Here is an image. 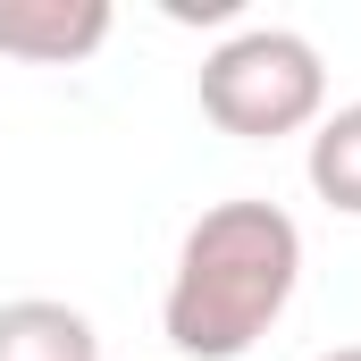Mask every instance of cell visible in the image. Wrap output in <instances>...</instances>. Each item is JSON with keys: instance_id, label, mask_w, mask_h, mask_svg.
Wrapping results in <instances>:
<instances>
[{"instance_id": "cell-1", "label": "cell", "mask_w": 361, "mask_h": 361, "mask_svg": "<svg viewBox=\"0 0 361 361\" xmlns=\"http://www.w3.org/2000/svg\"><path fill=\"white\" fill-rule=\"evenodd\" d=\"M302 286V227L277 202H210L177 244L160 336L185 361H244Z\"/></svg>"}, {"instance_id": "cell-4", "label": "cell", "mask_w": 361, "mask_h": 361, "mask_svg": "<svg viewBox=\"0 0 361 361\" xmlns=\"http://www.w3.org/2000/svg\"><path fill=\"white\" fill-rule=\"evenodd\" d=\"M0 361H101V336L76 302L25 294V302H0Z\"/></svg>"}, {"instance_id": "cell-5", "label": "cell", "mask_w": 361, "mask_h": 361, "mask_svg": "<svg viewBox=\"0 0 361 361\" xmlns=\"http://www.w3.org/2000/svg\"><path fill=\"white\" fill-rule=\"evenodd\" d=\"M302 177H311V193H319L328 210H345V219H361V101H345V109H328V118L311 126V152H302Z\"/></svg>"}, {"instance_id": "cell-3", "label": "cell", "mask_w": 361, "mask_h": 361, "mask_svg": "<svg viewBox=\"0 0 361 361\" xmlns=\"http://www.w3.org/2000/svg\"><path fill=\"white\" fill-rule=\"evenodd\" d=\"M109 0H0V59L25 68H76L109 42Z\"/></svg>"}, {"instance_id": "cell-2", "label": "cell", "mask_w": 361, "mask_h": 361, "mask_svg": "<svg viewBox=\"0 0 361 361\" xmlns=\"http://www.w3.org/2000/svg\"><path fill=\"white\" fill-rule=\"evenodd\" d=\"M202 118L219 135H244V143H277V135L319 126L328 118L319 42L294 34V25H244V34H227L202 59Z\"/></svg>"}, {"instance_id": "cell-6", "label": "cell", "mask_w": 361, "mask_h": 361, "mask_svg": "<svg viewBox=\"0 0 361 361\" xmlns=\"http://www.w3.org/2000/svg\"><path fill=\"white\" fill-rule=\"evenodd\" d=\"M311 361H361V345H336V353H311Z\"/></svg>"}]
</instances>
